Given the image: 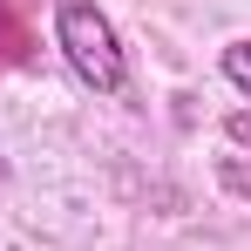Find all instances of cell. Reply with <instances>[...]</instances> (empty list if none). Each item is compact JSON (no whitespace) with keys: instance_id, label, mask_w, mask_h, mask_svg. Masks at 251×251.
Returning <instances> with one entry per match:
<instances>
[{"instance_id":"obj_4","label":"cell","mask_w":251,"mask_h":251,"mask_svg":"<svg viewBox=\"0 0 251 251\" xmlns=\"http://www.w3.org/2000/svg\"><path fill=\"white\" fill-rule=\"evenodd\" d=\"M0 183H7V156H0Z\"/></svg>"},{"instance_id":"obj_2","label":"cell","mask_w":251,"mask_h":251,"mask_svg":"<svg viewBox=\"0 0 251 251\" xmlns=\"http://www.w3.org/2000/svg\"><path fill=\"white\" fill-rule=\"evenodd\" d=\"M217 75H224V82L251 102V34H245V41H231L224 54H217Z\"/></svg>"},{"instance_id":"obj_1","label":"cell","mask_w":251,"mask_h":251,"mask_svg":"<svg viewBox=\"0 0 251 251\" xmlns=\"http://www.w3.org/2000/svg\"><path fill=\"white\" fill-rule=\"evenodd\" d=\"M54 48L68 61V75L95 95H129V54L116 21L95 0H54Z\"/></svg>"},{"instance_id":"obj_3","label":"cell","mask_w":251,"mask_h":251,"mask_svg":"<svg viewBox=\"0 0 251 251\" xmlns=\"http://www.w3.org/2000/svg\"><path fill=\"white\" fill-rule=\"evenodd\" d=\"M224 143H231V150H251V102L224 116Z\"/></svg>"}]
</instances>
